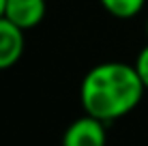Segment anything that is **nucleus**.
<instances>
[{
    "instance_id": "20e7f679",
    "label": "nucleus",
    "mask_w": 148,
    "mask_h": 146,
    "mask_svg": "<svg viewBox=\"0 0 148 146\" xmlns=\"http://www.w3.org/2000/svg\"><path fill=\"white\" fill-rule=\"evenodd\" d=\"M24 49H26L24 30L2 15L0 17V71L15 67L24 56Z\"/></svg>"
},
{
    "instance_id": "0eeeda50",
    "label": "nucleus",
    "mask_w": 148,
    "mask_h": 146,
    "mask_svg": "<svg viewBox=\"0 0 148 146\" xmlns=\"http://www.w3.org/2000/svg\"><path fill=\"white\" fill-rule=\"evenodd\" d=\"M4 4H7V0H0V17L4 15Z\"/></svg>"
},
{
    "instance_id": "423d86ee",
    "label": "nucleus",
    "mask_w": 148,
    "mask_h": 146,
    "mask_svg": "<svg viewBox=\"0 0 148 146\" xmlns=\"http://www.w3.org/2000/svg\"><path fill=\"white\" fill-rule=\"evenodd\" d=\"M133 67H135L137 75H140V80H142V84H144V88L148 90V45H144V47L140 49V54H137Z\"/></svg>"
},
{
    "instance_id": "6e6552de",
    "label": "nucleus",
    "mask_w": 148,
    "mask_h": 146,
    "mask_svg": "<svg viewBox=\"0 0 148 146\" xmlns=\"http://www.w3.org/2000/svg\"><path fill=\"white\" fill-rule=\"evenodd\" d=\"M146 37H148V17H146Z\"/></svg>"
},
{
    "instance_id": "f03ea898",
    "label": "nucleus",
    "mask_w": 148,
    "mask_h": 146,
    "mask_svg": "<svg viewBox=\"0 0 148 146\" xmlns=\"http://www.w3.org/2000/svg\"><path fill=\"white\" fill-rule=\"evenodd\" d=\"M105 144H108L105 123L90 116V114L75 118L64 129L62 135V146H105Z\"/></svg>"
},
{
    "instance_id": "7ed1b4c3",
    "label": "nucleus",
    "mask_w": 148,
    "mask_h": 146,
    "mask_svg": "<svg viewBox=\"0 0 148 146\" xmlns=\"http://www.w3.org/2000/svg\"><path fill=\"white\" fill-rule=\"evenodd\" d=\"M45 13H47L45 0H7L4 4V17L24 32L37 28L45 19Z\"/></svg>"
},
{
    "instance_id": "f257e3e1",
    "label": "nucleus",
    "mask_w": 148,
    "mask_h": 146,
    "mask_svg": "<svg viewBox=\"0 0 148 146\" xmlns=\"http://www.w3.org/2000/svg\"><path fill=\"white\" fill-rule=\"evenodd\" d=\"M146 88L133 64L110 60L95 64L79 84V103L84 114L112 123L131 114L140 105Z\"/></svg>"
},
{
    "instance_id": "39448f33",
    "label": "nucleus",
    "mask_w": 148,
    "mask_h": 146,
    "mask_svg": "<svg viewBox=\"0 0 148 146\" xmlns=\"http://www.w3.org/2000/svg\"><path fill=\"white\" fill-rule=\"evenodd\" d=\"M99 2L112 17L131 19V17H135V15L144 9L146 0H99Z\"/></svg>"
}]
</instances>
